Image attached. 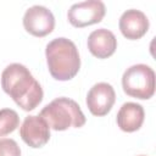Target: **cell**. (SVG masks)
<instances>
[{
  "label": "cell",
  "instance_id": "7",
  "mask_svg": "<svg viewBox=\"0 0 156 156\" xmlns=\"http://www.w3.org/2000/svg\"><path fill=\"white\" fill-rule=\"evenodd\" d=\"M116 101V93L111 84L101 82L90 88L87 95V106L91 115L102 117L106 116Z\"/></svg>",
  "mask_w": 156,
  "mask_h": 156
},
{
  "label": "cell",
  "instance_id": "12",
  "mask_svg": "<svg viewBox=\"0 0 156 156\" xmlns=\"http://www.w3.org/2000/svg\"><path fill=\"white\" fill-rule=\"evenodd\" d=\"M20 126V117L15 110H0V136H5L16 130Z\"/></svg>",
  "mask_w": 156,
  "mask_h": 156
},
{
  "label": "cell",
  "instance_id": "1",
  "mask_svg": "<svg viewBox=\"0 0 156 156\" xmlns=\"http://www.w3.org/2000/svg\"><path fill=\"white\" fill-rule=\"evenodd\" d=\"M1 87L23 111H33L43 101L41 85L21 63H11L2 71Z\"/></svg>",
  "mask_w": 156,
  "mask_h": 156
},
{
  "label": "cell",
  "instance_id": "2",
  "mask_svg": "<svg viewBox=\"0 0 156 156\" xmlns=\"http://www.w3.org/2000/svg\"><path fill=\"white\" fill-rule=\"evenodd\" d=\"M48 68L56 80H69L80 68V57L76 44L67 38L51 40L45 49Z\"/></svg>",
  "mask_w": 156,
  "mask_h": 156
},
{
  "label": "cell",
  "instance_id": "13",
  "mask_svg": "<svg viewBox=\"0 0 156 156\" xmlns=\"http://www.w3.org/2000/svg\"><path fill=\"white\" fill-rule=\"evenodd\" d=\"M0 156H21V149L13 139H0Z\"/></svg>",
  "mask_w": 156,
  "mask_h": 156
},
{
  "label": "cell",
  "instance_id": "3",
  "mask_svg": "<svg viewBox=\"0 0 156 156\" xmlns=\"http://www.w3.org/2000/svg\"><path fill=\"white\" fill-rule=\"evenodd\" d=\"M39 116L54 130L79 128L85 123V116L79 105L68 98H57L48 104Z\"/></svg>",
  "mask_w": 156,
  "mask_h": 156
},
{
  "label": "cell",
  "instance_id": "6",
  "mask_svg": "<svg viewBox=\"0 0 156 156\" xmlns=\"http://www.w3.org/2000/svg\"><path fill=\"white\" fill-rule=\"evenodd\" d=\"M23 27L29 34L43 38L54 30L55 17L45 6L34 5L26 11L23 16Z\"/></svg>",
  "mask_w": 156,
  "mask_h": 156
},
{
  "label": "cell",
  "instance_id": "5",
  "mask_svg": "<svg viewBox=\"0 0 156 156\" xmlns=\"http://www.w3.org/2000/svg\"><path fill=\"white\" fill-rule=\"evenodd\" d=\"M106 12L105 4L100 0H88L73 4L67 13L68 22L77 28L88 27L102 21Z\"/></svg>",
  "mask_w": 156,
  "mask_h": 156
},
{
  "label": "cell",
  "instance_id": "8",
  "mask_svg": "<svg viewBox=\"0 0 156 156\" xmlns=\"http://www.w3.org/2000/svg\"><path fill=\"white\" fill-rule=\"evenodd\" d=\"M22 140L33 149L43 147L50 139V127L40 116H27L20 128Z\"/></svg>",
  "mask_w": 156,
  "mask_h": 156
},
{
  "label": "cell",
  "instance_id": "11",
  "mask_svg": "<svg viewBox=\"0 0 156 156\" xmlns=\"http://www.w3.org/2000/svg\"><path fill=\"white\" fill-rule=\"evenodd\" d=\"M145 112L141 105L136 102H126L121 106L117 113V124L121 130L132 133L143 126Z\"/></svg>",
  "mask_w": 156,
  "mask_h": 156
},
{
  "label": "cell",
  "instance_id": "9",
  "mask_svg": "<svg viewBox=\"0 0 156 156\" xmlns=\"http://www.w3.org/2000/svg\"><path fill=\"white\" fill-rule=\"evenodd\" d=\"M118 26L124 38L136 40L144 37L149 30V20L144 12L130 9L122 13Z\"/></svg>",
  "mask_w": 156,
  "mask_h": 156
},
{
  "label": "cell",
  "instance_id": "14",
  "mask_svg": "<svg viewBox=\"0 0 156 156\" xmlns=\"http://www.w3.org/2000/svg\"><path fill=\"white\" fill-rule=\"evenodd\" d=\"M139 156H145V155H139Z\"/></svg>",
  "mask_w": 156,
  "mask_h": 156
},
{
  "label": "cell",
  "instance_id": "4",
  "mask_svg": "<svg viewBox=\"0 0 156 156\" xmlns=\"http://www.w3.org/2000/svg\"><path fill=\"white\" fill-rule=\"evenodd\" d=\"M122 87L127 95L147 100L155 94V72L147 65H133L123 73Z\"/></svg>",
  "mask_w": 156,
  "mask_h": 156
},
{
  "label": "cell",
  "instance_id": "10",
  "mask_svg": "<svg viewBox=\"0 0 156 156\" xmlns=\"http://www.w3.org/2000/svg\"><path fill=\"white\" fill-rule=\"evenodd\" d=\"M88 49L93 56L98 58H107L115 54L117 49V39L111 30L100 28L89 34Z\"/></svg>",
  "mask_w": 156,
  "mask_h": 156
}]
</instances>
